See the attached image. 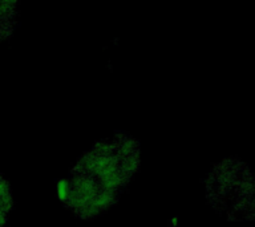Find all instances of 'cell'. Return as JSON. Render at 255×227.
Wrapping results in <instances>:
<instances>
[{
  "label": "cell",
  "mask_w": 255,
  "mask_h": 227,
  "mask_svg": "<svg viewBox=\"0 0 255 227\" xmlns=\"http://www.w3.org/2000/svg\"><path fill=\"white\" fill-rule=\"evenodd\" d=\"M206 198L230 221L255 219V173L237 157L219 161L207 175Z\"/></svg>",
  "instance_id": "cell-2"
},
{
  "label": "cell",
  "mask_w": 255,
  "mask_h": 227,
  "mask_svg": "<svg viewBox=\"0 0 255 227\" xmlns=\"http://www.w3.org/2000/svg\"><path fill=\"white\" fill-rule=\"evenodd\" d=\"M139 167V142L125 131L97 141L60 182V198L79 218L92 219L113 206Z\"/></svg>",
  "instance_id": "cell-1"
}]
</instances>
